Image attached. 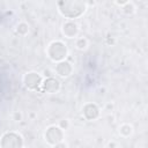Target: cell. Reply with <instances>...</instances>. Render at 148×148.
Returning a JSON list of instances; mask_svg holds the SVG:
<instances>
[{"instance_id": "6da1fadb", "label": "cell", "mask_w": 148, "mask_h": 148, "mask_svg": "<svg viewBox=\"0 0 148 148\" xmlns=\"http://www.w3.org/2000/svg\"><path fill=\"white\" fill-rule=\"evenodd\" d=\"M67 53H68V50H67L66 45L60 40L52 42L47 47V54H49L50 59L53 61H57V62L62 61L67 57Z\"/></svg>"}, {"instance_id": "7a4b0ae2", "label": "cell", "mask_w": 148, "mask_h": 148, "mask_svg": "<svg viewBox=\"0 0 148 148\" xmlns=\"http://www.w3.org/2000/svg\"><path fill=\"white\" fill-rule=\"evenodd\" d=\"M23 140L16 133H6L1 138V148H22Z\"/></svg>"}, {"instance_id": "3957f363", "label": "cell", "mask_w": 148, "mask_h": 148, "mask_svg": "<svg viewBox=\"0 0 148 148\" xmlns=\"http://www.w3.org/2000/svg\"><path fill=\"white\" fill-rule=\"evenodd\" d=\"M64 134H62V130L59 128L58 126H50L46 132H45V140L50 143V145H57L59 142L62 141Z\"/></svg>"}, {"instance_id": "277c9868", "label": "cell", "mask_w": 148, "mask_h": 148, "mask_svg": "<svg viewBox=\"0 0 148 148\" xmlns=\"http://www.w3.org/2000/svg\"><path fill=\"white\" fill-rule=\"evenodd\" d=\"M23 82H24V86L30 89V90H36L39 86H42V82H43V79L42 76L36 73V72H30V73H27L23 77Z\"/></svg>"}, {"instance_id": "5b68a950", "label": "cell", "mask_w": 148, "mask_h": 148, "mask_svg": "<svg viewBox=\"0 0 148 148\" xmlns=\"http://www.w3.org/2000/svg\"><path fill=\"white\" fill-rule=\"evenodd\" d=\"M43 88V91L47 92V94H54L59 90L60 88V82L53 77H47L46 80H44L42 82V86Z\"/></svg>"}, {"instance_id": "8992f818", "label": "cell", "mask_w": 148, "mask_h": 148, "mask_svg": "<svg viewBox=\"0 0 148 148\" xmlns=\"http://www.w3.org/2000/svg\"><path fill=\"white\" fill-rule=\"evenodd\" d=\"M62 34L67 38H74L79 34V25L74 21H67L62 24Z\"/></svg>"}, {"instance_id": "52a82bcc", "label": "cell", "mask_w": 148, "mask_h": 148, "mask_svg": "<svg viewBox=\"0 0 148 148\" xmlns=\"http://www.w3.org/2000/svg\"><path fill=\"white\" fill-rule=\"evenodd\" d=\"M82 114L84 116L86 119H88V120H94V119H96V118L99 116V109L97 108L96 104L89 103V104H86V105L83 106V109H82Z\"/></svg>"}, {"instance_id": "ba28073f", "label": "cell", "mask_w": 148, "mask_h": 148, "mask_svg": "<svg viewBox=\"0 0 148 148\" xmlns=\"http://www.w3.org/2000/svg\"><path fill=\"white\" fill-rule=\"evenodd\" d=\"M56 72L58 73V75L66 77V76H68V75L72 73V65H71L68 61L62 60V61H60V62L57 64V66H56Z\"/></svg>"}, {"instance_id": "9c48e42d", "label": "cell", "mask_w": 148, "mask_h": 148, "mask_svg": "<svg viewBox=\"0 0 148 148\" xmlns=\"http://www.w3.org/2000/svg\"><path fill=\"white\" fill-rule=\"evenodd\" d=\"M132 133H133V127H132V125H130V124H123V125L119 127V134H120L121 136H124V138L130 136Z\"/></svg>"}, {"instance_id": "30bf717a", "label": "cell", "mask_w": 148, "mask_h": 148, "mask_svg": "<svg viewBox=\"0 0 148 148\" xmlns=\"http://www.w3.org/2000/svg\"><path fill=\"white\" fill-rule=\"evenodd\" d=\"M121 9H123V12H124L125 14H127V15H132L133 13H135L136 7H135L134 2L128 1V2H127L125 6H123V7H121Z\"/></svg>"}, {"instance_id": "8fae6325", "label": "cell", "mask_w": 148, "mask_h": 148, "mask_svg": "<svg viewBox=\"0 0 148 148\" xmlns=\"http://www.w3.org/2000/svg\"><path fill=\"white\" fill-rule=\"evenodd\" d=\"M28 31H29V27H28V24H27L25 22H21V23L17 24L16 32H17L18 35H21V36H25V35L28 34Z\"/></svg>"}, {"instance_id": "7c38bea8", "label": "cell", "mask_w": 148, "mask_h": 148, "mask_svg": "<svg viewBox=\"0 0 148 148\" xmlns=\"http://www.w3.org/2000/svg\"><path fill=\"white\" fill-rule=\"evenodd\" d=\"M75 46H76V49H79V50H86L87 46H88V40H87V38H84V37L77 38L76 42H75Z\"/></svg>"}, {"instance_id": "4fadbf2b", "label": "cell", "mask_w": 148, "mask_h": 148, "mask_svg": "<svg viewBox=\"0 0 148 148\" xmlns=\"http://www.w3.org/2000/svg\"><path fill=\"white\" fill-rule=\"evenodd\" d=\"M58 127H59V128H61L62 131H65V130H67V128L69 127V121H68L67 119H62V120H60V123H59Z\"/></svg>"}, {"instance_id": "5bb4252c", "label": "cell", "mask_w": 148, "mask_h": 148, "mask_svg": "<svg viewBox=\"0 0 148 148\" xmlns=\"http://www.w3.org/2000/svg\"><path fill=\"white\" fill-rule=\"evenodd\" d=\"M13 119H14L15 121H21V120H22V113H21L20 111H15V112L13 113Z\"/></svg>"}, {"instance_id": "9a60e30c", "label": "cell", "mask_w": 148, "mask_h": 148, "mask_svg": "<svg viewBox=\"0 0 148 148\" xmlns=\"http://www.w3.org/2000/svg\"><path fill=\"white\" fill-rule=\"evenodd\" d=\"M53 148H67V145L65 143V142H59V143H57V145H54V147Z\"/></svg>"}, {"instance_id": "2e32d148", "label": "cell", "mask_w": 148, "mask_h": 148, "mask_svg": "<svg viewBox=\"0 0 148 148\" xmlns=\"http://www.w3.org/2000/svg\"><path fill=\"white\" fill-rule=\"evenodd\" d=\"M127 2H128V0H125V1H116L114 3L118 5V6H120V7H123V6H125Z\"/></svg>"}, {"instance_id": "e0dca14e", "label": "cell", "mask_w": 148, "mask_h": 148, "mask_svg": "<svg viewBox=\"0 0 148 148\" xmlns=\"http://www.w3.org/2000/svg\"><path fill=\"white\" fill-rule=\"evenodd\" d=\"M108 148H117V143L114 141H110L108 143Z\"/></svg>"}]
</instances>
